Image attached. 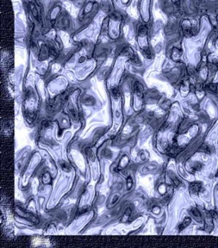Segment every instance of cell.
<instances>
[{"label": "cell", "mask_w": 218, "mask_h": 248, "mask_svg": "<svg viewBox=\"0 0 218 248\" xmlns=\"http://www.w3.org/2000/svg\"><path fill=\"white\" fill-rule=\"evenodd\" d=\"M201 188V184L199 182H193L189 185V191L193 194H198Z\"/></svg>", "instance_id": "cell-1"}, {"label": "cell", "mask_w": 218, "mask_h": 248, "mask_svg": "<svg viewBox=\"0 0 218 248\" xmlns=\"http://www.w3.org/2000/svg\"><path fill=\"white\" fill-rule=\"evenodd\" d=\"M190 223H191V219L189 218H186L182 222V223H181V225H179V231H182V230H183V229H184L187 226H188L189 224H190Z\"/></svg>", "instance_id": "cell-2"}, {"label": "cell", "mask_w": 218, "mask_h": 248, "mask_svg": "<svg viewBox=\"0 0 218 248\" xmlns=\"http://www.w3.org/2000/svg\"><path fill=\"white\" fill-rule=\"evenodd\" d=\"M190 212H191V214L193 215L194 217L200 218V216H201V214H200V212H199L198 210H197V209H192V210H190Z\"/></svg>", "instance_id": "cell-3"}, {"label": "cell", "mask_w": 218, "mask_h": 248, "mask_svg": "<svg viewBox=\"0 0 218 248\" xmlns=\"http://www.w3.org/2000/svg\"><path fill=\"white\" fill-rule=\"evenodd\" d=\"M201 168V164H200L199 163H196L194 164V166L193 167V169L194 171H198Z\"/></svg>", "instance_id": "cell-4"}, {"label": "cell", "mask_w": 218, "mask_h": 248, "mask_svg": "<svg viewBox=\"0 0 218 248\" xmlns=\"http://www.w3.org/2000/svg\"><path fill=\"white\" fill-rule=\"evenodd\" d=\"M202 151H204L205 153H209L210 152V150H209V148L208 146H202Z\"/></svg>", "instance_id": "cell-5"}, {"label": "cell", "mask_w": 218, "mask_h": 248, "mask_svg": "<svg viewBox=\"0 0 218 248\" xmlns=\"http://www.w3.org/2000/svg\"><path fill=\"white\" fill-rule=\"evenodd\" d=\"M210 215H211V216L212 217V218H216V216H217V214H216V212H214V211H210Z\"/></svg>", "instance_id": "cell-6"}]
</instances>
